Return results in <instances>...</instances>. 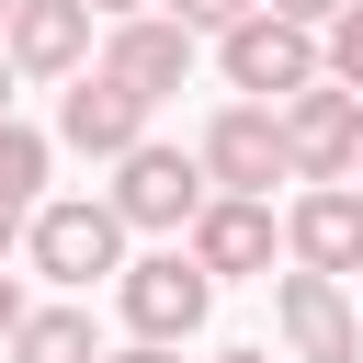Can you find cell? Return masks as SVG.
I'll return each instance as SVG.
<instances>
[{
  "mask_svg": "<svg viewBox=\"0 0 363 363\" xmlns=\"http://www.w3.org/2000/svg\"><path fill=\"white\" fill-rule=\"evenodd\" d=\"M11 11H23V0H0V45H11Z\"/></svg>",
  "mask_w": 363,
  "mask_h": 363,
  "instance_id": "cell-24",
  "label": "cell"
},
{
  "mask_svg": "<svg viewBox=\"0 0 363 363\" xmlns=\"http://www.w3.org/2000/svg\"><path fill=\"white\" fill-rule=\"evenodd\" d=\"M45 170H57V136L0 125V204H11V216H34V204H45Z\"/></svg>",
  "mask_w": 363,
  "mask_h": 363,
  "instance_id": "cell-14",
  "label": "cell"
},
{
  "mask_svg": "<svg viewBox=\"0 0 363 363\" xmlns=\"http://www.w3.org/2000/svg\"><path fill=\"white\" fill-rule=\"evenodd\" d=\"M272 11H284V23H306V34H329V23L352 11V0H272Z\"/></svg>",
  "mask_w": 363,
  "mask_h": 363,
  "instance_id": "cell-17",
  "label": "cell"
},
{
  "mask_svg": "<svg viewBox=\"0 0 363 363\" xmlns=\"http://www.w3.org/2000/svg\"><path fill=\"white\" fill-rule=\"evenodd\" d=\"M102 79H125L136 102H170L182 79H193V23H170V11H136V23H102V57H91Z\"/></svg>",
  "mask_w": 363,
  "mask_h": 363,
  "instance_id": "cell-9",
  "label": "cell"
},
{
  "mask_svg": "<svg viewBox=\"0 0 363 363\" xmlns=\"http://www.w3.org/2000/svg\"><path fill=\"white\" fill-rule=\"evenodd\" d=\"M147 113H159V102H136L125 79H102V68H91V79H68V91H57V147H79V159H102V170H113V159H136V147H147Z\"/></svg>",
  "mask_w": 363,
  "mask_h": 363,
  "instance_id": "cell-10",
  "label": "cell"
},
{
  "mask_svg": "<svg viewBox=\"0 0 363 363\" xmlns=\"http://www.w3.org/2000/svg\"><path fill=\"white\" fill-rule=\"evenodd\" d=\"M91 11H102V23H136V11H159V0H91Z\"/></svg>",
  "mask_w": 363,
  "mask_h": 363,
  "instance_id": "cell-20",
  "label": "cell"
},
{
  "mask_svg": "<svg viewBox=\"0 0 363 363\" xmlns=\"http://www.w3.org/2000/svg\"><path fill=\"white\" fill-rule=\"evenodd\" d=\"M216 363H272V352H250V340H238V352H216Z\"/></svg>",
  "mask_w": 363,
  "mask_h": 363,
  "instance_id": "cell-23",
  "label": "cell"
},
{
  "mask_svg": "<svg viewBox=\"0 0 363 363\" xmlns=\"http://www.w3.org/2000/svg\"><path fill=\"white\" fill-rule=\"evenodd\" d=\"M182 250H193L216 284H250V272L272 284V261H284V227H272V204H250V193H216V204H204V227H193Z\"/></svg>",
  "mask_w": 363,
  "mask_h": 363,
  "instance_id": "cell-12",
  "label": "cell"
},
{
  "mask_svg": "<svg viewBox=\"0 0 363 363\" xmlns=\"http://www.w3.org/2000/svg\"><path fill=\"white\" fill-rule=\"evenodd\" d=\"M23 318H34V306H23V284L0 272V352H11V329H23Z\"/></svg>",
  "mask_w": 363,
  "mask_h": 363,
  "instance_id": "cell-18",
  "label": "cell"
},
{
  "mask_svg": "<svg viewBox=\"0 0 363 363\" xmlns=\"http://www.w3.org/2000/svg\"><path fill=\"white\" fill-rule=\"evenodd\" d=\"M284 147H295V182H352L363 170V91L318 79L284 102Z\"/></svg>",
  "mask_w": 363,
  "mask_h": 363,
  "instance_id": "cell-7",
  "label": "cell"
},
{
  "mask_svg": "<svg viewBox=\"0 0 363 363\" xmlns=\"http://www.w3.org/2000/svg\"><path fill=\"white\" fill-rule=\"evenodd\" d=\"M216 68H227V91L238 102H295V91H318L329 79V57H318V34L306 23H284V11H250L238 34H216Z\"/></svg>",
  "mask_w": 363,
  "mask_h": 363,
  "instance_id": "cell-4",
  "label": "cell"
},
{
  "mask_svg": "<svg viewBox=\"0 0 363 363\" xmlns=\"http://www.w3.org/2000/svg\"><path fill=\"white\" fill-rule=\"evenodd\" d=\"M0 363H113V352H102L91 306H34V318L11 329V352H0Z\"/></svg>",
  "mask_w": 363,
  "mask_h": 363,
  "instance_id": "cell-13",
  "label": "cell"
},
{
  "mask_svg": "<svg viewBox=\"0 0 363 363\" xmlns=\"http://www.w3.org/2000/svg\"><path fill=\"white\" fill-rule=\"evenodd\" d=\"M170 23H193V34H238L250 11H272V0H159Z\"/></svg>",
  "mask_w": 363,
  "mask_h": 363,
  "instance_id": "cell-16",
  "label": "cell"
},
{
  "mask_svg": "<svg viewBox=\"0 0 363 363\" xmlns=\"http://www.w3.org/2000/svg\"><path fill=\"white\" fill-rule=\"evenodd\" d=\"M284 261L352 284V272H363V193H352V182H306V193L284 204Z\"/></svg>",
  "mask_w": 363,
  "mask_h": 363,
  "instance_id": "cell-11",
  "label": "cell"
},
{
  "mask_svg": "<svg viewBox=\"0 0 363 363\" xmlns=\"http://www.w3.org/2000/svg\"><path fill=\"white\" fill-rule=\"evenodd\" d=\"M125 238H136V227H125L102 193H45L34 227H23V261H34L45 284L91 295V284H125Z\"/></svg>",
  "mask_w": 363,
  "mask_h": 363,
  "instance_id": "cell-2",
  "label": "cell"
},
{
  "mask_svg": "<svg viewBox=\"0 0 363 363\" xmlns=\"http://www.w3.org/2000/svg\"><path fill=\"white\" fill-rule=\"evenodd\" d=\"M352 193H363V170H352Z\"/></svg>",
  "mask_w": 363,
  "mask_h": 363,
  "instance_id": "cell-25",
  "label": "cell"
},
{
  "mask_svg": "<svg viewBox=\"0 0 363 363\" xmlns=\"http://www.w3.org/2000/svg\"><path fill=\"white\" fill-rule=\"evenodd\" d=\"M113 306H125V329L136 340H159V352H182L204 318H216V272L170 238V250H136L125 261V284H113Z\"/></svg>",
  "mask_w": 363,
  "mask_h": 363,
  "instance_id": "cell-3",
  "label": "cell"
},
{
  "mask_svg": "<svg viewBox=\"0 0 363 363\" xmlns=\"http://www.w3.org/2000/svg\"><path fill=\"white\" fill-rule=\"evenodd\" d=\"M23 227H34V216H11V204H0V261H11V250H23Z\"/></svg>",
  "mask_w": 363,
  "mask_h": 363,
  "instance_id": "cell-19",
  "label": "cell"
},
{
  "mask_svg": "<svg viewBox=\"0 0 363 363\" xmlns=\"http://www.w3.org/2000/svg\"><path fill=\"white\" fill-rule=\"evenodd\" d=\"M102 204L136 227V238H193L204 227V204H216V182H204V147H170V136H147L136 159H113V182H102Z\"/></svg>",
  "mask_w": 363,
  "mask_h": 363,
  "instance_id": "cell-1",
  "label": "cell"
},
{
  "mask_svg": "<svg viewBox=\"0 0 363 363\" xmlns=\"http://www.w3.org/2000/svg\"><path fill=\"white\" fill-rule=\"evenodd\" d=\"M272 329H284L295 363H363V306H352V284H329V272H306V261L272 272Z\"/></svg>",
  "mask_w": 363,
  "mask_h": 363,
  "instance_id": "cell-5",
  "label": "cell"
},
{
  "mask_svg": "<svg viewBox=\"0 0 363 363\" xmlns=\"http://www.w3.org/2000/svg\"><path fill=\"white\" fill-rule=\"evenodd\" d=\"M0 57H11L23 79H57V91H68V79H91V57H102V11H91V0H23Z\"/></svg>",
  "mask_w": 363,
  "mask_h": 363,
  "instance_id": "cell-8",
  "label": "cell"
},
{
  "mask_svg": "<svg viewBox=\"0 0 363 363\" xmlns=\"http://www.w3.org/2000/svg\"><path fill=\"white\" fill-rule=\"evenodd\" d=\"M11 79H23V68H11V57H0V125H11Z\"/></svg>",
  "mask_w": 363,
  "mask_h": 363,
  "instance_id": "cell-22",
  "label": "cell"
},
{
  "mask_svg": "<svg viewBox=\"0 0 363 363\" xmlns=\"http://www.w3.org/2000/svg\"><path fill=\"white\" fill-rule=\"evenodd\" d=\"M113 363H182V352H159V340H125V352H113Z\"/></svg>",
  "mask_w": 363,
  "mask_h": 363,
  "instance_id": "cell-21",
  "label": "cell"
},
{
  "mask_svg": "<svg viewBox=\"0 0 363 363\" xmlns=\"http://www.w3.org/2000/svg\"><path fill=\"white\" fill-rule=\"evenodd\" d=\"M318 57H329V79H340V91H363V0H352V11L318 34Z\"/></svg>",
  "mask_w": 363,
  "mask_h": 363,
  "instance_id": "cell-15",
  "label": "cell"
},
{
  "mask_svg": "<svg viewBox=\"0 0 363 363\" xmlns=\"http://www.w3.org/2000/svg\"><path fill=\"white\" fill-rule=\"evenodd\" d=\"M204 182H216V193H250V204H272V182H295L284 113H272V102H227V113L204 125Z\"/></svg>",
  "mask_w": 363,
  "mask_h": 363,
  "instance_id": "cell-6",
  "label": "cell"
}]
</instances>
